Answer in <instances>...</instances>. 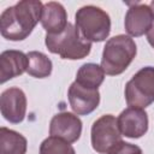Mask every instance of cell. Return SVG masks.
<instances>
[{
	"label": "cell",
	"instance_id": "obj_1",
	"mask_svg": "<svg viewBox=\"0 0 154 154\" xmlns=\"http://www.w3.org/2000/svg\"><path fill=\"white\" fill-rule=\"evenodd\" d=\"M43 4L38 0H22L5 8L0 16V32L11 41L26 38L41 20Z\"/></svg>",
	"mask_w": 154,
	"mask_h": 154
},
{
	"label": "cell",
	"instance_id": "obj_2",
	"mask_svg": "<svg viewBox=\"0 0 154 154\" xmlns=\"http://www.w3.org/2000/svg\"><path fill=\"white\" fill-rule=\"evenodd\" d=\"M136 43L128 35L111 37L102 52L101 67L106 75L117 76L123 73L132 63L136 55Z\"/></svg>",
	"mask_w": 154,
	"mask_h": 154
},
{
	"label": "cell",
	"instance_id": "obj_3",
	"mask_svg": "<svg viewBox=\"0 0 154 154\" xmlns=\"http://www.w3.org/2000/svg\"><path fill=\"white\" fill-rule=\"evenodd\" d=\"M46 46L51 53L58 54L61 59L77 60L85 58L91 49V42L85 40L79 30L71 23L57 35H46Z\"/></svg>",
	"mask_w": 154,
	"mask_h": 154
},
{
	"label": "cell",
	"instance_id": "obj_4",
	"mask_svg": "<svg viewBox=\"0 0 154 154\" xmlns=\"http://www.w3.org/2000/svg\"><path fill=\"white\" fill-rule=\"evenodd\" d=\"M76 28L89 42H101L106 40L111 31L109 16L94 5L81 7L75 16Z\"/></svg>",
	"mask_w": 154,
	"mask_h": 154
},
{
	"label": "cell",
	"instance_id": "obj_5",
	"mask_svg": "<svg viewBox=\"0 0 154 154\" xmlns=\"http://www.w3.org/2000/svg\"><path fill=\"white\" fill-rule=\"evenodd\" d=\"M125 100L129 107L146 108L154 102V67L137 71L125 85Z\"/></svg>",
	"mask_w": 154,
	"mask_h": 154
},
{
	"label": "cell",
	"instance_id": "obj_6",
	"mask_svg": "<svg viewBox=\"0 0 154 154\" xmlns=\"http://www.w3.org/2000/svg\"><path fill=\"white\" fill-rule=\"evenodd\" d=\"M122 132L118 120L112 114H103L96 119L91 126V146L100 154H109L120 142Z\"/></svg>",
	"mask_w": 154,
	"mask_h": 154
},
{
	"label": "cell",
	"instance_id": "obj_7",
	"mask_svg": "<svg viewBox=\"0 0 154 154\" xmlns=\"http://www.w3.org/2000/svg\"><path fill=\"white\" fill-rule=\"evenodd\" d=\"M0 111L2 117L10 123L18 124L23 122L26 112V97L24 91L17 87L4 90L0 96Z\"/></svg>",
	"mask_w": 154,
	"mask_h": 154
},
{
	"label": "cell",
	"instance_id": "obj_8",
	"mask_svg": "<svg viewBox=\"0 0 154 154\" xmlns=\"http://www.w3.org/2000/svg\"><path fill=\"white\" fill-rule=\"evenodd\" d=\"M67 96L72 111L78 116L91 113L100 103V93L97 89L83 87L76 81L70 85Z\"/></svg>",
	"mask_w": 154,
	"mask_h": 154
},
{
	"label": "cell",
	"instance_id": "obj_9",
	"mask_svg": "<svg viewBox=\"0 0 154 154\" xmlns=\"http://www.w3.org/2000/svg\"><path fill=\"white\" fill-rule=\"evenodd\" d=\"M82 134L81 119L70 112H60L55 114L49 124V135L61 138L69 143L76 142Z\"/></svg>",
	"mask_w": 154,
	"mask_h": 154
},
{
	"label": "cell",
	"instance_id": "obj_10",
	"mask_svg": "<svg viewBox=\"0 0 154 154\" xmlns=\"http://www.w3.org/2000/svg\"><path fill=\"white\" fill-rule=\"evenodd\" d=\"M122 135L129 138H140L148 130V116L143 108L128 107L117 118Z\"/></svg>",
	"mask_w": 154,
	"mask_h": 154
},
{
	"label": "cell",
	"instance_id": "obj_11",
	"mask_svg": "<svg viewBox=\"0 0 154 154\" xmlns=\"http://www.w3.org/2000/svg\"><path fill=\"white\" fill-rule=\"evenodd\" d=\"M154 24V14L146 4H136L129 7L125 14V30L130 36H142Z\"/></svg>",
	"mask_w": 154,
	"mask_h": 154
},
{
	"label": "cell",
	"instance_id": "obj_12",
	"mask_svg": "<svg viewBox=\"0 0 154 154\" xmlns=\"http://www.w3.org/2000/svg\"><path fill=\"white\" fill-rule=\"evenodd\" d=\"M28 70V55L20 51H4L0 54V83L23 75Z\"/></svg>",
	"mask_w": 154,
	"mask_h": 154
},
{
	"label": "cell",
	"instance_id": "obj_13",
	"mask_svg": "<svg viewBox=\"0 0 154 154\" xmlns=\"http://www.w3.org/2000/svg\"><path fill=\"white\" fill-rule=\"evenodd\" d=\"M67 13L60 2L49 1L43 4L41 24L49 35H57L61 32L67 25Z\"/></svg>",
	"mask_w": 154,
	"mask_h": 154
},
{
	"label": "cell",
	"instance_id": "obj_14",
	"mask_svg": "<svg viewBox=\"0 0 154 154\" xmlns=\"http://www.w3.org/2000/svg\"><path fill=\"white\" fill-rule=\"evenodd\" d=\"M26 138L17 131L2 126L0 129V154H25Z\"/></svg>",
	"mask_w": 154,
	"mask_h": 154
},
{
	"label": "cell",
	"instance_id": "obj_15",
	"mask_svg": "<svg viewBox=\"0 0 154 154\" xmlns=\"http://www.w3.org/2000/svg\"><path fill=\"white\" fill-rule=\"evenodd\" d=\"M105 79V71L101 66L88 63L79 67L76 75V82L83 87L97 89Z\"/></svg>",
	"mask_w": 154,
	"mask_h": 154
},
{
	"label": "cell",
	"instance_id": "obj_16",
	"mask_svg": "<svg viewBox=\"0 0 154 154\" xmlns=\"http://www.w3.org/2000/svg\"><path fill=\"white\" fill-rule=\"evenodd\" d=\"M28 70L26 72L35 78H46L52 73L51 59L37 51H31L28 54Z\"/></svg>",
	"mask_w": 154,
	"mask_h": 154
},
{
	"label": "cell",
	"instance_id": "obj_17",
	"mask_svg": "<svg viewBox=\"0 0 154 154\" xmlns=\"http://www.w3.org/2000/svg\"><path fill=\"white\" fill-rule=\"evenodd\" d=\"M40 154H76L73 147L58 137L49 136L40 146Z\"/></svg>",
	"mask_w": 154,
	"mask_h": 154
},
{
	"label": "cell",
	"instance_id": "obj_18",
	"mask_svg": "<svg viewBox=\"0 0 154 154\" xmlns=\"http://www.w3.org/2000/svg\"><path fill=\"white\" fill-rule=\"evenodd\" d=\"M109 154H142V149L136 144H131V143L120 141L111 150Z\"/></svg>",
	"mask_w": 154,
	"mask_h": 154
},
{
	"label": "cell",
	"instance_id": "obj_19",
	"mask_svg": "<svg viewBox=\"0 0 154 154\" xmlns=\"http://www.w3.org/2000/svg\"><path fill=\"white\" fill-rule=\"evenodd\" d=\"M147 40H148L149 45L154 48V24H153V26L149 29V31L147 32Z\"/></svg>",
	"mask_w": 154,
	"mask_h": 154
},
{
	"label": "cell",
	"instance_id": "obj_20",
	"mask_svg": "<svg viewBox=\"0 0 154 154\" xmlns=\"http://www.w3.org/2000/svg\"><path fill=\"white\" fill-rule=\"evenodd\" d=\"M149 7H150V10H152V12H153V14H154V0L150 2V5H149Z\"/></svg>",
	"mask_w": 154,
	"mask_h": 154
}]
</instances>
